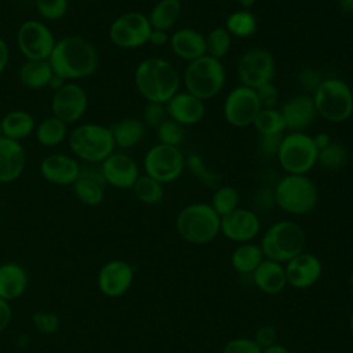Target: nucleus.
<instances>
[{"mask_svg": "<svg viewBox=\"0 0 353 353\" xmlns=\"http://www.w3.org/2000/svg\"><path fill=\"white\" fill-rule=\"evenodd\" d=\"M152 25L146 14L127 11L116 17L108 30L109 40L119 48L134 50L149 43Z\"/></svg>", "mask_w": 353, "mask_h": 353, "instance_id": "obj_10", "label": "nucleus"}, {"mask_svg": "<svg viewBox=\"0 0 353 353\" xmlns=\"http://www.w3.org/2000/svg\"><path fill=\"white\" fill-rule=\"evenodd\" d=\"M12 317V310L10 306V302L0 298V334L6 331V328L10 325Z\"/></svg>", "mask_w": 353, "mask_h": 353, "instance_id": "obj_50", "label": "nucleus"}, {"mask_svg": "<svg viewBox=\"0 0 353 353\" xmlns=\"http://www.w3.org/2000/svg\"><path fill=\"white\" fill-rule=\"evenodd\" d=\"M134 196L143 204L154 205L159 204L164 197V186L159 181L153 179L149 175H139L137 182L132 186Z\"/></svg>", "mask_w": 353, "mask_h": 353, "instance_id": "obj_36", "label": "nucleus"}, {"mask_svg": "<svg viewBox=\"0 0 353 353\" xmlns=\"http://www.w3.org/2000/svg\"><path fill=\"white\" fill-rule=\"evenodd\" d=\"M273 201L284 212L305 215L317 205L319 190L307 175L285 174L273 189Z\"/></svg>", "mask_w": 353, "mask_h": 353, "instance_id": "obj_5", "label": "nucleus"}, {"mask_svg": "<svg viewBox=\"0 0 353 353\" xmlns=\"http://www.w3.org/2000/svg\"><path fill=\"white\" fill-rule=\"evenodd\" d=\"M182 81L185 91L205 102L222 91L226 81L225 66L222 61L203 55L192 62H188Z\"/></svg>", "mask_w": 353, "mask_h": 353, "instance_id": "obj_7", "label": "nucleus"}, {"mask_svg": "<svg viewBox=\"0 0 353 353\" xmlns=\"http://www.w3.org/2000/svg\"><path fill=\"white\" fill-rule=\"evenodd\" d=\"M99 165L106 185L121 190L132 189L141 175L137 161L124 152L114 150Z\"/></svg>", "mask_w": 353, "mask_h": 353, "instance_id": "obj_16", "label": "nucleus"}, {"mask_svg": "<svg viewBox=\"0 0 353 353\" xmlns=\"http://www.w3.org/2000/svg\"><path fill=\"white\" fill-rule=\"evenodd\" d=\"M350 284H352V290H353V272L350 274Z\"/></svg>", "mask_w": 353, "mask_h": 353, "instance_id": "obj_60", "label": "nucleus"}, {"mask_svg": "<svg viewBox=\"0 0 353 353\" xmlns=\"http://www.w3.org/2000/svg\"><path fill=\"white\" fill-rule=\"evenodd\" d=\"M232 47V36L225 26L212 28L205 34V55L222 61Z\"/></svg>", "mask_w": 353, "mask_h": 353, "instance_id": "obj_37", "label": "nucleus"}, {"mask_svg": "<svg viewBox=\"0 0 353 353\" xmlns=\"http://www.w3.org/2000/svg\"><path fill=\"white\" fill-rule=\"evenodd\" d=\"M72 189L76 199L88 207L99 205L105 197V186L84 176H79Z\"/></svg>", "mask_w": 353, "mask_h": 353, "instance_id": "obj_35", "label": "nucleus"}, {"mask_svg": "<svg viewBox=\"0 0 353 353\" xmlns=\"http://www.w3.org/2000/svg\"><path fill=\"white\" fill-rule=\"evenodd\" d=\"M258 134L262 135H279L284 134L285 123L280 109L277 108H261L252 123Z\"/></svg>", "mask_w": 353, "mask_h": 353, "instance_id": "obj_34", "label": "nucleus"}, {"mask_svg": "<svg viewBox=\"0 0 353 353\" xmlns=\"http://www.w3.org/2000/svg\"><path fill=\"white\" fill-rule=\"evenodd\" d=\"M15 41L26 61H48L57 39L46 22L26 19L18 28Z\"/></svg>", "mask_w": 353, "mask_h": 353, "instance_id": "obj_11", "label": "nucleus"}, {"mask_svg": "<svg viewBox=\"0 0 353 353\" xmlns=\"http://www.w3.org/2000/svg\"><path fill=\"white\" fill-rule=\"evenodd\" d=\"M255 91H256L261 108H277L280 101V94L277 87L272 81L261 85Z\"/></svg>", "mask_w": 353, "mask_h": 353, "instance_id": "obj_46", "label": "nucleus"}, {"mask_svg": "<svg viewBox=\"0 0 353 353\" xmlns=\"http://www.w3.org/2000/svg\"><path fill=\"white\" fill-rule=\"evenodd\" d=\"M34 138L44 148H55L68 139V124L55 116L46 117L34 128Z\"/></svg>", "mask_w": 353, "mask_h": 353, "instance_id": "obj_30", "label": "nucleus"}, {"mask_svg": "<svg viewBox=\"0 0 353 353\" xmlns=\"http://www.w3.org/2000/svg\"><path fill=\"white\" fill-rule=\"evenodd\" d=\"M114 145L120 149H131L137 146L145 137L146 125L143 124L142 119L138 117H124L116 123H113L110 127Z\"/></svg>", "mask_w": 353, "mask_h": 353, "instance_id": "obj_28", "label": "nucleus"}, {"mask_svg": "<svg viewBox=\"0 0 353 353\" xmlns=\"http://www.w3.org/2000/svg\"><path fill=\"white\" fill-rule=\"evenodd\" d=\"M182 14L181 0H159L148 14L152 29L168 32Z\"/></svg>", "mask_w": 353, "mask_h": 353, "instance_id": "obj_31", "label": "nucleus"}, {"mask_svg": "<svg viewBox=\"0 0 353 353\" xmlns=\"http://www.w3.org/2000/svg\"><path fill=\"white\" fill-rule=\"evenodd\" d=\"M48 62L54 74L66 81H77L97 72L99 55L88 39L80 34H68L57 39Z\"/></svg>", "mask_w": 353, "mask_h": 353, "instance_id": "obj_1", "label": "nucleus"}, {"mask_svg": "<svg viewBox=\"0 0 353 353\" xmlns=\"http://www.w3.org/2000/svg\"><path fill=\"white\" fill-rule=\"evenodd\" d=\"M312 98L317 116L330 123H343L353 114V91L341 79H323Z\"/></svg>", "mask_w": 353, "mask_h": 353, "instance_id": "obj_8", "label": "nucleus"}, {"mask_svg": "<svg viewBox=\"0 0 353 353\" xmlns=\"http://www.w3.org/2000/svg\"><path fill=\"white\" fill-rule=\"evenodd\" d=\"M239 203L240 194L237 189L230 185H222L215 189L210 204L219 216H223L239 208Z\"/></svg>", "mask_w": 353, "mask_h": 353, "instance_id": "obj_38", "label": "nucleus"}, {"mask_svg": "<svg viewBox=\"0 0 353 353\" xmlns=\"http://www.w3.org/2000/svg\"><path fill=\"white\" fill-rule=\"evenodd\" d=\"M165 119H168L165 103L159 102H148L142 113V121L145 125L157 128Z\"/></svg>", "mask_w": 353, "mask_h": 353, "instance_id": "obj_43", "label": "nucleus"}, {"mask_svg": "<svg viewBox=\"0 0 353 353\" xmlns=\"http://www.w3.org/2000/svg\"><path fill=\"white\" fill-rule=\"evenodd\" d=\"M312 138H313V142H314V146L317 148V150H321L331 143V138L327 132H317Z\"/></svg>", "mask_w": 353, "mask_h": 353, "instance_id": "obj_53", "label": "nucleus"}, {"mask_svg": "<svg viewBox=\"0 0 353 353\" xmlns=\"http://www.w3.org/2000/svg\"><path fill=\"white\" fill-rule=\"evenodd\" d=\"M185 160L186 157L179 148L156 143L145 153L143 170L146 175L164 185L176 181L182 175L186 167Z\"/></svg>", "mask_w": 353, "mask_h": 353, "instance_id": "obj_12", "label": "nucleus"}, {"mask_svg": "<svg viewBox=\"0 0 353 353\" xmlns=\"http://www.w3.org/2000/svg\"><path fill=\"white\" fill-rule=\"evenodd\" d=\"M170 40V36L165 30H160V29H152L150 32V36H149V43L152 46H156V47H161L164 44H167Z\"/></svg>", "mask_w": 353, "mask_h": 353, "instance_id": "obj_51", "label": "nucleus"}, {"mask_svg": "<svg viewBox=\"0 0 353 353\" xmlns=\"http://www.w3.org/2000/svg\"><path fill=\"white\" fill-rule=\"evenodd\" d=\"M276 70L273 55L265 48L247 50L237 61L236 74L240 85L256 90L261 85L270 83Z\"/></svg>", "mask_w": 353, "mask_h": 353, "instance_id": "obj_13", "label": "nucleus"}, {"mask_svg": "<svg viewBox=\"0 0 353 353\" xmlns=\"http://www.w3.org/2000/svg\"><path fill=\"white\" fill-rule=\"evenodd\" d=\"M170 48L181 59L192 62L205 55V36L192 28H181L170 36Z\"/></svg>", "mask_w": 353, "mask_h": 353, "instance_id": "obj_24", "label": "nucleus"}, {"mask_svg": "<svg viewBox=\"0 0 353 353\" xmlns=\"http://www.w3.org/2000/svg\"><path fill=\"white\" fill-rule=\"evenodd\" d=\"M284 134H279V135H262L261 141H259V148L261 152L266 156H276L281 138Z\"/></svg>", "mask_w": 353, "mask_h": 353, "instance_id": "obj_49", "label": "nucleus"}, {"mask_svg": "<svg viewBox=\"0 0 353 353\" xmlns=\"http://www.w3.org/2000/svg\"><path fill=\"white\" fill-rule=\"evenodd\" d=\"M349 159V153L346 148L341 143L331 142L327 148L319 150L317 153V164L325 170L336 171L342 168Z\"/></svg>", "mask_w": 353, "mask_h": 353, "instance_id": "obj_39", "label": "nucleus"}, {"mask_svg": "<svg viewBox=\"0 0 353 353\" xmlns=\"http://www.w3.org/2000/svg\"><path fill=\"white\" fill-rule=\"evenodd\" d=\"M263 259L265 256L259 244L254 243H243L237 245L230 255L232 268L240 274H252Z\"/></svg>", "mask_w": 353, "mask_h": 353, "instance_id": "obj_32", "label": "nucleus"}, {"mask_svg": "<svg viewBox=\"0 0 353 353\" xmlns=\"http://www.w3.org/2000/svg\"><path fill=\"white\" fill-rule=\"evenodd\" d=\"M349 325H350V330H352V332H353V310H352L350 317H349Z\"/></svg>", "mask_w": 353, "mask_h": 353, "instance_id": "obj_58", "label": "nucleus"}, {"mask_svg": "<svg viewBox=\"0 0 353 353\" xmlns=\"http://www.w3.org/2000/svg\"><path fill=\"white\" fill-rule=\"evenodd\" d=\"M225 29L230 36L245 39L252 36L258 29V19L250 10H237L228 15L225 21Z\"/></svg>", "mask_w": 353, "mask_h": 353, "instance_id": "obj_33", "label": "nucleus"}, {"mask_svg": "<svg viewBox=\"0 0 353 353\" xmlns=\"http://www.w3.org/2000/svg\"><path fill=\"white\" fill-rule=\"evenodd\" d=\"M54 70L48 61H26L18 69L19 83L29 90H41L48 87Z\"/></svg>", "mask_w": 353, "mask_h": 353, "instance_id": "obj_29", "label": "nucleus"}, {"mask_svg": "<svg viewBox=\"0 0 353 353\" xmlns=\"http://www.w3.org/2000/svg\"><path fill=\"white\" fill-rule=\"evenodd\" d=\"M288 132H303L316 119V108L312 94H296L280 106Z\"/></svg>", "mask_w": 353, "mask_h": 353, "instance_id": "obj_20", "label": "nucleus"}, {"mask_svg": "<svg viewBox=\"0 0 353 353\" xmlns=\"http://www.w3.org/2000/svg\"><path fill=\"white\" fill-rule=\"evenodd\" d=\"M262 353H291L285 346L283 345H279V343H274L269 347H265L262 349Z\"/></svg>", "mask_w": 353, "mask_h": 353, "instance_id": "obj_55", "label": "nucleus"}, {"mask_svg": "<svg viewBox=\"0 0 353 353\" xmlns=\"http://www.w3.org/2000/svg\"><path fill=\"white\" fill-rule=\"evenodd\" d=\"M321 80L323 79L319 74V72L314 69H310V68L303 69L298 77V81H299L301 87L306 91V94H309V92L313 94L314 90L319 87V84L321 83Z\"/></svg>", "mask_w": 353, "mask_h": 353, "instance_id": "obj_47", "label": "nucleus"}, {"mask_svg": "<svg viewBox=\"0 0 353 353\" xmlns=\"http://www.w3.org/2000/svg\"><path fill=\"white\" fill-rule=\"evenodd\" d=\"M69 149L84 164H101L116 150L112 131L99 123L77 124L68 135Z\"/></svg>", "mask_w": 353, "mask_h": 353, "instance_id": "obj_3", "label": "nucleus"}, {"mask_svg": "<svg viewBox=\"0 0 353 353\" xmlns=\"http://www.w3.org/2000/svg\"><path fill=\"white\" fill-rule=\"evenodd\" d=\"M81 164L73 156L51 153L41 159L39 171L44 181L57 186H72L80 176Z\"/></svg>", "mask_w": 353, "mask_h": 353, "instance_id": "obj_17", "label": "nucleus"}, {"mask_svg": "<svg viewBox=\"0 0 353 353\" xmlns=\"http://www.w3.org/2000/svg\"><path fill=\"white\" fill-rule=\"evenodd\" d=\"M10 57H11L10 47H8L7 41L3 37H0V74L7 68V65L10 62Z\"/></svg>", "mask_w": 353, "mask_h": 353, "instance_id": "obj_52", "label": "nucleus"}, {"mask_svg": "<svg viewBox=\"0 0 353 353\" xmlns=\"http://www.w3.org/2000/svg\"><path fill=\"white\" fill-rule=\"evenodd\" d=\"M339 10L346 15H353V0H338Z\"/></svg>", "mask_w": 353, "mask_h": 353, "instance_id": "obj_54", "label": "nucleus"}, {"mask_svg": "<svg viewBox=\"0 0 353 353\" xmlns=\"http://www.w3.org/2000/svg\"><path fill=\"white\" fill-rule=\"evenodd\" d=\"M134 281V268L123 259H112L98 272V288L108 298L124 295Z\"/></svg>", "mask_w": 353, "mask_h": 353, "instance_id": "obj_18", "label": "nucleus"}, {"mask_svg": "<svg viewBox=\"0 0 353 353\" xmlns=\"http://www.w3.org/2000/svg\"><path fill=\"white\" fill-rule=\"evenodd\" d=\"M88 109V94L76 81H66L51 98L52 116L68 125L80 121Z\"/></svg>", "mask_w": 353, "mask_h": 353, "instance_id": "obj_14", "label": "nucleus"}, {"mask_svg": "<svg viewBox=\"0 0 353 353\" xmlns=\"http://www.w3.org/2000/svg\"><path fill=\"white\" fill-rule=\"evenodd\" d=\"M222 353H262V349L254 339L240 336L226 342Z\"/></svg>", "mask_w": 353, "mask_h": 353, "instance_id": "obj_44", "label": "nucleus"}, {"mask_svg": "<svg viewBox=\"0 0 353 353\" xmlns=\"http://www.w3.org/2000/svg\"><path fill=\"white\" fill-rule=\"evenodd\" d=\"M186 167L192 171V174L196 175L197 179H200L203 183L208 186H215L219 181V175L214 172L204 161V159L200 154H189L186 157Z\"/></svg>", "mask_w": 353, "mask_h": 353, "instance_id": "obj_41", "label": "nucleus"}, {"mask_svg": "<svg viewBox=\"0 0 353 353\" xmlns=\"http://www.w3.org/2000/svg\"><path fill=\"white\" fill-rule=\"evenodd\" d=\"M317 153L312 135L305 131L288 132L283 135L276 157L285 174L307 175L317 164Z\"/></svg>", "mask_w": 353, "mask_h": 353, "instance_id": "obj_9", "label": "nucleus"}, {"mask_svg": "<svg viewBox=\"0 0 353 353\" xmlns=\"http://www.w3.org/2000/svg\"><path fill=\"white\" fill-rule=\"evenodd\" d=\"M1 125L3 137L22 142L34 132L36 120L33 114L28 110L12 109L1 116Z\"/></svg>", "mask_w": 353, "mask_h": 353, "instance_id": "obj_27", "label": "nucleus"}, {"mask_svg": "<svg viewBox=\"0 0 353 353\" xmlns=\"http://www.w3.org/2000/svg\"><path fill=\"white\" fill-rule=\"evenodd\" d=\"M134 83L148 102L167 103L179 91L181 76L170 61L150 57L137 65Z\"/></svg>", "mask_w": 353, "mask_h": 353, "instance_id": "obj_2", "label": "nucleus"}, {"mask_svg": "<svg viewBox=\"0 0 353 353\" xmlns=\"http://www.w3.org/2000/svg\"><path fill=\"white\" fill-rule=\"evenodd\" d=\"M3 137V125H1V117H0V138Z\"/></svg>", "mask_w": 353, "mask_h": 353, "instance_id": "obj_59", "label": "nucleus"}, {"mask_svg": "<svg viewBox=\"0 0 353 353\" xmlns=\"http://www.w3.org/2000/svg\"><path fill=\"white\" fill-rule=\"evenodd\" d=\"M305 243L306 234L296 222L277 221L266 229L259 247L265 259L283 265L303 252Z\"/></svg>", "mask_w": 353, "mask_h": 353, "instance_id": "obj_6", "label": "nucleus"}, {"mask_svg": "<svg viewBox=\"0 0 353 353\" xmlns=\"http://www.w3.org/2000/svg\"><path fill=\"white\" fill-rule=\"evenodd\" d=\"M168 117L181 125H193L203 120L205 114L204 101L192 95L188 91H178L167 103Z\"/></svg>", "mask_w": 353, "mask_h": 353, "instance_id": "obj_22", "label": "nucleus"}, {"mask_svg": "<svg viewBox=\"0 0 353 353\" xmlns=\"http://www.w3.org/2000/svg\"><path fill=\"white\" fill-rule=\"evenodd\" d=\"M259 110L261 103L256 91L244 85L230 90L223 102L225 120L237 128L251 125Z\"/></svg>", "mask_w": 353, "mask_h": 353, "instance_id": "obj_15", "label": "nucleus"}, {"mask_svg": "<svg viewBox=\"0 0 353 353\" xmlns=\"http://www.w3.org/2000/svg\"><path fill=\"white\" fill-rule=\"evenodd\" d=\"M29 284V277L22 265L6 262L0 265V298L12 302L21 298Z\"/></svg>", "mask_w": 353, "mask_h": 353, "instance_id": "obj_25", "label": "nucleus"}, {"mask_svg": "<svg viewBox=\"0 0 353 353\" xmlns=\"http://www.w3.org/2000/svg\"><path fill=\"white\" fill-rule=\"evenodd\" d=\"M175 226L185 241L201 245L221 233V216L210 203H192L178 212Z\"/></svg>", "mask_w": 353, "mask_h": 353, "instance_id": "obj_4", "label": "nucleus"}, {"mask_svg": "<svg viewBox=\"0 0 353 353\" xmlns=\"http://www.w3.org/2000/svg\"><path fill=\"white\" fill-rule=\"evenodd\" d=\"M156 130L159 143L168 146H179L185 139V128L172 119H165Z\"/></svg>", "mask_w": 353, "mask_h": 353, "instance_id": "obj_40", "label": "nucleus"}, {"mask_svg": "<svg viewBox=\"0 0 353 353\" xmlns=\"http://www.w3.org/2000/svg\"><path fill=\"white\" fill-rule=\"evenodd\" d=\"M36 328L43 334H54L59 327V319L55 313L37 312L32 317Z\"/></svg>", "mask_w": 353, "mask_h": 353, "instance_id": "obj_45", "label": "nucleus"}, {"mask_svg": "<svg viewBox=\"0 0 353 353\" xmlns=\"http://www.w3.org/2000/svg\"><path fill=\"white\" fill-rule=\"evenodd\" d=\"M251 276L255 287L269 295L281 292L287 285L285 269L281 263L274 261L263 259Z\"/></svg>", "mask_w": 353, "mask_h": 353, "instance_id": "obj_26", "label": "nucleus"}, {"mask_svg": "<svg viewBox=\"0 0 353 353\" xmlns=\"http://www.w3.org/2000/svg\"><path fill=\"white\" fill-rule=\"evenodd\" d=\"M65 83H66V80H63L62 77H59V76L54 74V76L51 77V80H50L48 88H51L52 91H57V90H59Z\"/></svg>", "mask_w": 353, "mask_h": 353, "instance_id": "obj_56", "label": "nucleus"}, {"mask_svg": "<svg viewBox=\"0 0 353 353\" xmlns=\"http://www.w3.org/2000/svg\"><path fill=\"white\" fill-rule=\"evenodd\" d=\"M26 152L22 142L0 138V183L17 181L25 171Z\"/></svg>", "mask_w": 353, "mask_h": 353, "instance_id": "obj_23", "label": "nucleus"}, {"mask_svg": "<svg viewBox=\"0 0 353 353\" xmlns=\"http://www.w3.org/2000/svg\"><path fill=\"white\" fill-rule=\"evenodd\" d=\"M287 284L296 290H305L317 283L321 276L323 265L320 259L310 252H301L290 259L285 266Z\"/></svg>", "mask_w": 353, "mask_h": 353, "instance_id": "obj_21", "label": "nucleus"}, {"mask_svg": "<svg viewBox=\"0 0 353 353\" xmlns=\"http://www.w3.org/2000/svg\"><path fill=\"white\" fill-rule=\"evenodd\" d=\"M261 230L258 215L247 208H236L228 215L221 216V233L236 243H250Z\"/></svg>", "mask_w": 353, "mask_h": 353, "instance_id": "obj_19", "label": "nucleus"}, {"mask_svg": "<svg viewBox=\"0 0 353 353\" xmlns=\"http://www.w3.org/2000/svg\"><path fill=\"white\" fill-rule=\"evenodd\" d=\"M252 339L256 342V345L261 349H265V347H269V346L276 343L277 331L272 325H262L255 331V335H254Z\"/></svg>", "mask_w": 353, "mask_h": 353, "instance_id": "obj_48", "label": "nucleus"}, {"mask_svg": "<svg viewBox=\"0 0 353 353\" xmlns=\"http://www.w3.org/2000/svg\"><path fill=\"white\" fill-rule=\"evenodd\" d=\"M237 1L241 6V8H244V10H250L256 3V0H237Z\"/></svg>", "mask_w": 353, "mask_h": 353, "instance_id": "obj_57", "label": "nucleus"}, {"mask_svg": "<svg viewBox=\"0 0 353 353\" xmlns=\"http://www.w3.org/2000/svg\"><path fill=\"white\" fill-rule=\"evenodd\" d=\"M37 14L46 21H59L69 10V0H34Z\"/></svg>", "mask_w": 353, "mask_h": 353, "instance_id": "obj_42", "label": "nucleus"}]
</instances>
